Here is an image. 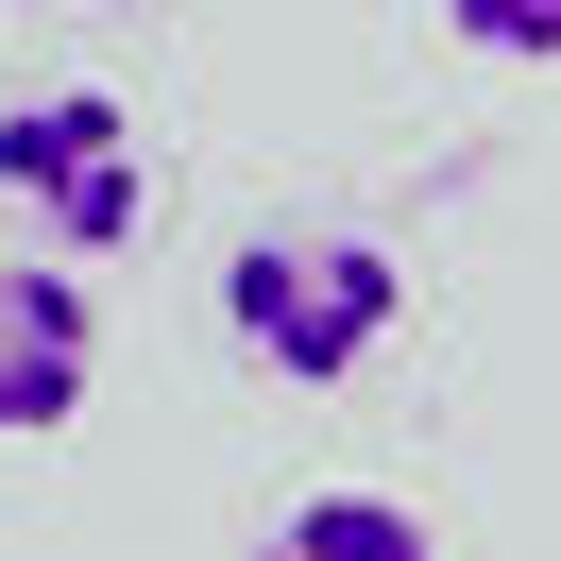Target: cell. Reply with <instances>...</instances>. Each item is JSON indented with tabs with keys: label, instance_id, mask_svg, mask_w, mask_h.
Here are the masks:
<instances>
[{
	"label": "cell",
	"instance_id": "obj_3",
	"mask_svg": "<svg viewBox=\"0 0 561 561\" xmlns=\"http://www.w3.org/2000/svg\"><path fill=\"white\" fill-rule=\"evenodd\" d=\"M103 375V307L85 273H0V443H51Z\"/></svg>",
	"mask_w": 561,
	"mask_h": 561
},
{
	"label": "cell",
	"instance_id": "obj_2",
	"mask_svg": "<svg viewBox=\"0 0 561 561\" xmlns=\"http://www.w3.org/2000/svg\"><path fill=\"white\" fill-rule=\"evenodd\" d=\"M0 205L35 221L51 255H137L153 239V137L103 85H18L0 103Z\"/></svg>",
	"mask_w": 561,
	"mask_h": 561
},
{
	"label": "cell",
	"instance_id": "obj_5",
	"mask_svg": "<svg viewBox=\"0 0 561 561\" xmlns=\"http://www.w3.org/2000/svg\"><path fill=\"white\" fill-rule=\"evenodd\" d=\"M443 35L493 69H561V0H443Z\"/></svg>",
	"mask_w": 561,
	"mask_h": 561
},
{
	"label": "cell",
	"instance_id": "obj_4",
	"mask_svg": "<svg viewBox=\"0 0 561 561\" xmlns=\"http://www.w3.org/2000/svg\"><path fill=\"white\" fill-rule=\"evenodd\" d=\"M255 561H443V545H425V511H409V493H289V511L273 527H255Z\"/></svg>",
	"mask_w": 561,
	"mask_h": 561
},
{
	"label": "cell",
	"instance_id": "obj_1",
	"mask_svg": "<svg viewBox=\"0 0 561 561\" xmlns=\"http://www.w3.org/2000/svg\"><path fill=\"white\" fill-rule=\"evenodd\" d=\"M391 323H409V273H391V239H357V221H255V239L221 255V341H239L255 375H289V391H341Z\"/></svg>",
	"mask_w": 561,
	"mask_h": 561
}]
</instances>
